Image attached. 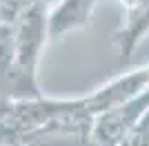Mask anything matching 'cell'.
<instances>
[{"mask_svg":"<svg viewBox=\"0 0 149 146\" xmlns=\"http://www.w3.org/2000/svg\"><path fill=\"white\" fill-rule=\"evenodd\" d=\"M0 24H2V22H0Z\"/></svg>","mask_w":149,"mask_h":146,"instance_id":"cell-1","label":"cell"}]
</instances>
